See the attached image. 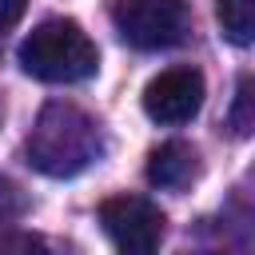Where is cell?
<instances>
[{"mask_svg": "<svg viewBox=\"0 0 255 255\" xmlns=\"http://www.w3.org/2000/svg\"><path fill=\"white\" fill-rule=\"evenodd\" d=\"M28 163L52 179H68V175H80L92 159H100L104 151V131L100 124L76 108V104H48L36 120V128L28 131Z\"/></svg>", "mask_w": 255, "mask_h": 255, "instance_id": "obj_1", "label": "cell"}, {"mask_svg": "<svg viewBox=\"0 0 255 255\" xmlns=\"http://www.w3.org/2000/svg\"><path fill=\"white\" fill-rule=\"evenodd\" d=\"M20 68L44 84H80L88 76H96L100 68V52L92 44V36L76 24V20H44L36 24L24 44H20Z\"/></svg>", "mask_w": 255, "mask_h": 255, "instance_id": "obj_2", "label": "cell"}, {"mask_svg": "<svg viewBox=\"0 0 255 255\" xmlns=\"http://www.w3.org/2000/svg\"><path fill=\"white\" fill-rule=\"evenodd\" d=\"M116 32L139 48V52H159L183 40L187 32V0H120L112 8Z\"/></svg>", "mask_w": 255, "mask_h": 255, "instance_id": "obj_3", "label": "cell"}, {"mask_svg": "<svg viewBox=\"0 0 255 255\" xmlns=\"http://www.w3.org/2000/svg\"><path fill=\"white\" fill-rule=\"evenodd\" d=\"M100 223L120 255H159L167 219L143 195H112L100 203Z\"/></svg>", "mask_w": 255, "mask_h": 255, "instance_id": "obj_4", "label": "cell"}, {"mask_svg": "<svg viewBox=\"0 0 255 255\" xmlns=\"http://www.w3.org/2000/svg\"><path fill=\"white\" fill-rule=\"evenodd\" d=\"M203 108V76L195 68H167L147 80L143 88V112L155 124H187Z\"/></svg>", "mask_w": 255, "mask_h": 255, "instance_id": "obj_5", "label": "cell"}, {"mask_svg": "<svg viewBox=\"0 0 255 255\" xmlns=\"http://www.w3.org/2000/svg\"><path fill=\"white\" fill-rule=\"evenodd\" d=\"M199 175V155L191 143H159L151 155H147V179L155 187H167V191H183L191 179Z\"/></svg>", "mask_w": 255, "mask_h": 255, "instance_id": "obj_6", "label": "cell"}, {"mask_svg": "<svg viewBox=\"0 0 255 255\" xmlns=\"http://www.w3.org/2000/svg\"><path fill=\"white\" fill-rule=\"evenodd\" d=\"M215 16L231 44L247 48L255 40V0H215Z\"/></svg>", "mask_w": 255, "mask_h": 255, "instance_id": "obj_7", "label": "cell"}, {"mask_svg": "<svg viewBox=\"0 0 255 255\" xmlns=\"http://www.w3.org/2000/svg\"><path fill=\"white\" fill-rule=\"evenodd\" d=\"M231 128H235V135H247V131L255 128V116H251V76H243V80H239V88H235Z\"/></svg>", "mask_w": 255, "mask_h": 255, "instance_id": "obj_8", "label": "cell"}, {"mask_svg": "<svg viewBox=\"0 0 255 255\" xmlns=\"http://www.w3.org/2000/svg\"><path fill=\"white\" fill-rule=\"evenodd\" d=\"M0 255H52V247L32 231H12L0 239Z\"/></svg>", "mask_w": 255, "mask_h": 255, "instance_id": "obj_9", "label": "cell"}, {"mask_svg": "<svg viewBox=\"0 0 255 255\" xmlns=\"http://www.w3.org/2000/svg\"><path fill=\"white\" fill-rule=\"evenodd\" d=\"M24 203H28V199H24V191H20L12 179H0V215H4V219H12V215H20V211H24Z\"/></svg>", "mask_w": 255, "mask_h": 255, "instance_id": "obj_10", "label": "cell"}, {"mask_svg": "<svg viewBox=\"0 0 255 255\" xmlns=\"http://www.w3.org/2000/svg\"><path fill=\"white\" fill-rule=\"evenodd\" d=\"M24 8H28V0H0V32H8L24 16Z\"/></svg>", "mask_w": 255, "mask_h": 255, "instance_id": "obj_11", "label": "cell"}]
</instances>
